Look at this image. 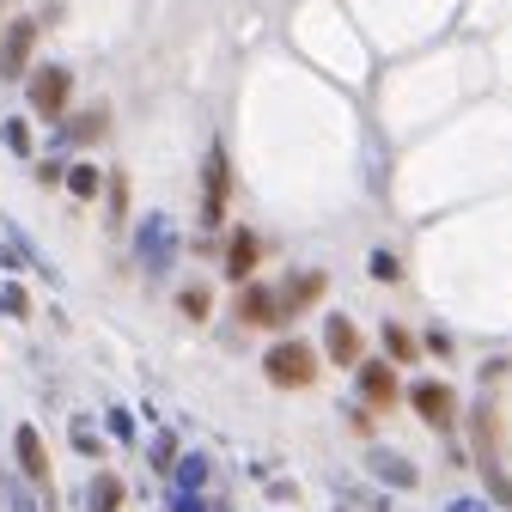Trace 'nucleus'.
Returning <instances> with one entry per match:
<instances>
[{"label":"nucleus","mask_w":512,"mask_h":512,"mask_svg":"<svg viewBox=\"0 0 512 512\" xmlns=\"http://www.w3.org/2000/svg\"><path fill=\"white\" fill-rule=\"evenodd\" d=\"M68 98H74V74L61 68V61H43V68L25 74V104H31V116L61 122V116H68Z\"/></svg>","instance_id":"nucleus-1"},{"label":"nucleus","mask_w":512,"mask_h":512,"mask_svg":"<svg viewBox=\"0 0 512 512\" xmlns=\"http://www.w3.org/2000/svg\"><path fill=\"white\" fill-rule=\"evenodd\" d=\"M263 372L269 384H281V391H305V384H317V348L305 342H275L263 354Z\"/></svg>","instance_id":"nucleus-2"},{"label":"nucleus","mask_w":512,"mask_h":512,"mask_svg":"<svg viewBox=\"0 0 512 512\" xmlns=\"http://www.w3.org/2000/svg\"><path fill=\"white\" fill-rule=\"evenodd\" d=\"M135 250H141V269L147 275H165L177 263V226H171V214H147L141 232H135Z\"/></svg>","instance_id":"nucleus-3"},{"label":"nucleus","mask_w":512,"mask_h":512,"mask_svg":"<svg viewBox=\"0 0 512 512\" xmlns=\"http://www.w3.org/2000/svg\"><path fill=\"white\" fill-rule=\"evenodd\" d=\"M226 196H232L226 147H208V165H202V226H220L226 220Z\"/></svg>","instance_id":"nucleus-4"},{"label":"nucleus","mask_w":512,"mask_h":512,"mask_svg":"<svg viewBox=\"0 0 512 512\" xmlns=\"http://www.w3.org/2000/svg\"><path fill=\"white\" fill-rule=\"evenodd\" d=\"M238 324H244V330H281V324H287L281 293L256 287V281H244V287H238Z\"/></svg>","instance_id":"nucleus-5"},{"label":"nucleus","mask_w":512,"mask_h":512,"mask_svg":"<svg viewBox=\"0 0 512 512\" xmlns=\"http://www.w3.org/2000/svg\"><path fill=\"white\" fill-rule=\"evenodd\" d=\"M31 49H37V19H13L7 31H0V74L25 80L31 74Z\"/></svg>","instance_id":"nucleus-6"},{"label":"nucleus","mask_w":512,"mask_h":512,"mask_svg":"<svg viewBox=\"0 0 512 512\" xmlns=\"http://www.w3.org/2000/svg\"><path fill=\"white\" fill-rule=\"evenodd\" d=\"M13 458H19V476L55 500V488H49V445H43L37 427H19V433H13Z\"/></svg>","instance_id":"nucleus-7"},{"label":"nucleus","mask_w":512,"mask_h":512,"mask_svg":"<svg viewBox=\"0 0 512 512\" xmlns=\"http://www.w3.org/2000/svg\"><path fill=\"white\" fill-rule=\"evenodd\" d=\"M409 403H415V415L427 427H452L458 421V397H452V384H439V378H421L409 391Z\"/></svg>","instance_id":"nucleus-8"},{"label":"nucleus","mask_w":512,"mask_h":512,"mask_svg":"<svg viewBox=\"0 0 512 512\" xmlns=\"http://www.w3.org/2000/svg\"><path fill=\"white\" fill-rule=\"evenodd\" d=\"M360 397L372 409H391L397 403V372H391V360H366L360 366Z\"/></svg>","instance_id":"nucleus-9"},{"label":"nucleus","mask_w":512,"mask_h":512,"mask_svg":"<svg viewBox=\"0 0 512 512\" xmlns=\"http://www.w3.org/2000/svg\"><path fill=\"white\" fill-rule=\"evenodd\" d=\"M256 263H263V244H256V232H232V244H226V281H250L256 275Z\"/></svg>","instance_id":"nucleus-10"},{"label":"nucleus","mask_w":512,"mask_h":512,"mask_svg":"<svg viewBox=\"0 0 512 512\" xmlns=\"http://www.w3.org/2000/svg\"><path fill=\"white\" fill-rule=\"evenodd\" d=\"M324 287H330V275H324V269H305V275H293V281H287V293H281V311H287V317H299L305 305H317V299H324Z\"/></svg>","instance_id":"nucleus-11"},{"label":"nucleus","mask_w":512,"mask_h":512,"mask_svg":"<svg viewBox=\"0 0 512 512\" xmlns=\"http://www.w3.org/2000/svg\"><path fill=\"white\" fill-rule=\"evenodd\" d=\"M324 354H330L336 366H354V360H360V330L348 324V317H342V311H336V317H330V324H324Z\"/></svg>","instance_id":"nucleus-12"},{"label":"nucleus","mask_w":512,"mask_h":512,"mask_svg":"<svg viewBox=\"0 0 512 512\" xmlns=\"http://www.w3.org/2000/svg\"><path fill=\"white\" fill-rule=\"evenodd\" d=\"M366 464H372V476H378V482H391V488H403V494H409V488H421V476H415V464H409L403 452H378V445H372V458H366Z\"/></svg>","instance_id":"nucleus-13"},{"label":"nucleus","mask_w":512,"mask_h":512,"mask_svg":"<svg viewBox=\"0 0 512 512\" xmlns=\"http://www.w3.org/2000/svg\"><path fill=\"white\" fill-rule=\"evenodd\" d=\"M104 128H110V110L92 104V110H80V116L61 122V141H104Z\"/></svg>","instance_id":"nucleus-14"},{"label":"nucleus","mask_w":512,"mask_h":512,"mask_svg":"<svg viewBox=\"0 0 512 512\" xmlns=\"http://www.w3.org/2000/svg\"><path fill=\"white\" fill-rule=\"evenodd\" d=\"M86 512H122V476L98 470L92 488H86Z\"/></svg>","instance_id":"nucleus-15"},{"label":"nucleus","mask_w":512,"mask_h":512,"mask_svg":"<svg viewBox=\"0 0 512 512\" xmlns=\"http://www.w3.org/2000/svg\"><path fill=\"white\" fill-rule=\"evenodd\" d=\"M61 183H68V196H74V202H98V189H104L98 165H74V171L61 177Z\"/></svg>","instance_id":"nucleus-16"},{"label":"nucleus","mask_w":512,"mask_h":512,"mask_svg":"<svg viewBox=\"0 0 512 512\" xmlns=\"http://www.w3.org/2000/svg\"><path fill=\"white\" fill-rule=\"evenodd\" d=\"M171 482H177V488H202V482H208V458H196V452L177 458V464H171Z\"/></svg>","instance_id":"nucleus-17"},{"label":"nucleus","mask_w":512,"mask_h":512,"mask_svg":"<svg viewBox=\"0 0 512 512\" xmlns=\"http://www.w3.org/2000/svg\"><path fill=\"white\" fill-rule=\"evenodd\" d=\"M384 360H415V336L403 324H384Z\"/></svg>","instance_id":"nucleus-18"},{"label":"nucleus","mask_w":512,"mask_h":512,"mask_svg":"<svg viewBox=\"0 0 512 512\" xmlns=\"http://www.w3.org/2000/svg\"><path fill=\"white\" fill-rule=\"evenodd\" d=\"M0 141L25 159V153H31V122H25V116H7V122H0Z\"/></svg>","instance_id":"nucleus-19"},{"label":"nucleus","mask_w":512,"mask_h":512,"mask_svg":"<svg viewBox=\"0 0 512 512\" xmlns=\"http://www.w3.org/2000/svg\"><path fill=\"white\" fill-rule=\"evenodd\" d=\"M177 311H183V317H196V324H202V317L214 311V299H208V287H183V293H177Z\"/></svg>","instance_id":"nucleus-20"},{"label":"nucleus","mask_w":512,"mask_h":512,"mask_svg":"<svg viewBox=\"0 0 512 512\" xmlns=\"http://www.w3.org/2000/svg\"><path fill=\"white\" fill-rule=\"evenodd\" d=\"M366 269H372V281H391V287L403 281V263H397L391 250H372V263H366Z\"/></svg>","instance_id":"nucleus-21"},{"label":"nucleus","mask_w":512,"mask_h":512,"mask_svg":"<svg viewBox=\"0 0 512 512\" xmlns=\"http://www.w3.org/2000/svg\"><path fill=\"white\" fill-rule=\"evenodd\" d=\"M0 500H7V512H37V506H31V494H25L7 470H0Z\"/></svg>","instance_id":"nucleus-22"},{"label":"nucleus","mask_w":512,"mask_h":512,"mask_svg":"<svg viewBox=\"0 0 512 512\" xmlns=\"http://www.w3.org/2000/svg\"><path fill=\"white\" fill-rule=\"evenodd\" d=\"M0 311H7V317H31V299H25V287L0 281Z\"/></svg>","instance_id":"nucleus-23"},{"label":"nucleus","mask_w":512,"mask_h":512,"mask_svg":"<svg viewBox=\"0 0 512 512\" xmlns=\"http://www.w3.org/2000/svg\"><path fill=\"white\" fill-rule=\"evenodd\" d=\"M104 189H110V220H122L128 214V177H104Z\"/></svg>","instance_id":"nucleus-24"},{"label":"nucleus","mask_w":512,"mask_h":512,"mask_svg":"<svg viewBox=\"0 0 512 512\" xmlns=\"http://www.w3.org/2000/svg\"><path fill=\"white\" fill-rule=\"evenodd\" d=\"M110 439H122V445H135V421H128V409H110Z\"/></svg>","instance_id":"nucleus-25"},{"label":"nucleus","mask_w":512,"mask_h":512,"mask_svg":"<svg viewBox=\"0 0 512 512\" xmlns=\"http://www.w3.org/2000/svg\"><path fill=\"white\" fill-rule=\"evenodd\" d=\"M74 452H86V458H98V433H92L86 421H74Z\"/></svg>","instance_id":"nucleus-26"},{"label":"nucleus","mask_w":512,"mask_h":512,"mask_svg":"<svg viewBox=\"0 0 512 512\" xmlns=\"http://www.w3.org/2000/svg\"><path fill=\"white\" fill-rule=\"evenodd\" d=\"M153 464H159V470H171V464H177V439H171V433L153 445Z\"/></svg>","instance_id":"nucleus-27"},{"label":"nucleus","mask_w":512,"mask_h":512,"mask_svg":"<svg viewBox=\"0 0 512 512\" xmlns=\"http://www.w3.org/2000/svg\"><path fill=\"white\" fill-rule=\"evenodd\" d=\"M427 354H439V360H445V354H452V336H445V330H433V336H427Z\"/></svg>","instance_id":"nucleus-28"},{"label":"nucleus","mask_w":512,"mask_h":512,"mask_svg":"<svg viewBox=\"0 0 512 512\" xmlns=\"http://www.w3.org/2000/svg\"><path fill=\"white\" fill-rule=\"evenodd\" d=\"M445 512H494V506H488V500H452Z\"/></svg>","instance_id":"nucleus-29"},{"label":"nucleus","mask_w":512,"mask_h":512,"mask_svg":"<svg viewBox=\"0 0 512 512\" xmlns=\"http://www.w3.org/2000/svg\"><path fill=\"white\" fill-rule=\"evenodd\" d=\"M177 512H208V506H202V500H183V506H177Z\"/></svg>","instance_id":"nucleus-30"}]
</instances>
